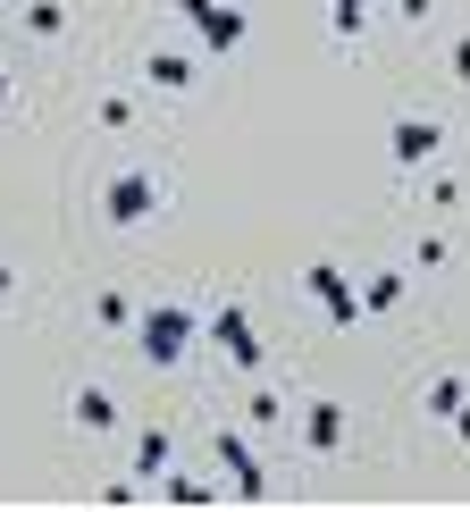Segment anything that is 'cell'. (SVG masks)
Wrapping results in <instances>:
<instances>
[{
    "label": "cell",
    "mask_w": 470,
    "mask_h": 512,
    "mask_svg": "<svg viewBox=\"0 0 470 512\" xmlns=\"http://www.w3.org/2000/svg\"><path fill=\"white\" fill-rule=\"evenodd\" d=\"M160 202H168V177H160V168H118V177L101 185V219H110V227H143Z\"/></svg>",
    "instance_id": "cell-1"
},
{
    "label": "cell",
    "mask_w": 470,
    "mask_h": 512,
    "mask_svg": "<svg viewBox=\"0 0 470 512\" xmlns=\"http://www.w3.org/2000/svg\"><path fill=\"white\" fill-rule=\"evenodd\" d=\"M194 336H202V319H194V311H177V303L135 311V345H143V361H152V370H168V361L194 345Z\"/></svg>",
    "instance_id": "cell-2"
},
{
    "label": "cell",
    "mask_w": 470,
    "mask_h": 512,
    "mask_svg": "<svg viewBox=\"0 0 470 512\" xmlns=\"http://www.w3.org/2000/svg\"><path fill=\"white\" fill-rule=\"evenodd\" d=\"M177 17H194V34H202V51H244V34H252V17L235 9V0H168Z\"/></svg>",
    "instance_id": "cell-3"
},
{
    "label": "cell",
    "mask_w": 470,
    "mask_h": 512,
    "mask_svg": "<svg viewBox=\"0 0 470 512\" xmlns=\"http://www.w3.org/2000/svg\"><path fill=\"white\" fill-rule=\"evenodd\" d=\"M202 336L235 361V370H261V336H252V311H244V303H219V311L202 319Z\"/></svg>",
    "instance_id": "cell-4"
},
{
    "label": "cell",
    "mask_w": 470,
    "mask_h": 512,
    "mask_svg": "<svg viewBox=\"0 0 470 512\" xmlns=\"http://www.w3.org/2000/svg\"><path fill=\"white\" fill-rule=\"evenodd\" d=\"M303 286L319 294V311H328L336 328H353V319H361V286H345V269H336V261H311Z\"/></svg>",
    "instance_id": "cell-5"
},
{
    "label": "cell",
    "mask_w": 470,
    "mask_h": 512,
    "mask_svg": "<svg viewBox=\"0 0 470 512\" xmlns=\"http://www.w3.org/2000/svg\"><path fill=\"white\" fill-rule=\"evenodd\" d=\"M294 429H303V445H311V454H336V445H345V403L311 395V403H303V420H294Z\"/></svg>",
    "instance_id": "cell-6"
},
{
    "label": "cell",
    "mask_w": 470,
    "mask_h": 512,
    "mask_svg": "<svg viewBox=\"0 0 470 512\" xmlns=\"http://www.w3.org/2000/svg\"><path fill=\"white\" fill-rule=\"evenodd\" d=\"M387 143H395V160H403V168H429V160H437V143H445V126H437V118H395V135H387Z\"/></svg>",
    "instance_id": "cell-7"
},
{
    "label": "cell",
    "mask_w": 470,
    "mask_h": 512,
    "mask_svg": "<svg viewBox=\"0 0 470 512\" xmlns=\"http://www.w3.org/2000/svg\"><path fill=\"white\" fill-rule=\"evenodd\" d=\"M219 471H227L235 496H261V487H269V479H261V462H252V437H235V429L219 437Z\"/></svg>",
    "instance_id": "cell-8"
},
{
    "label": "cell",
    "mask_w": 470,
    "mask_h": 512,
    "mask_svg": "<svg viewBox=\"0 0 470 512\" xmlns=\"http://www.w3.org/2000/svg\"><path fill=\"white\" fill-rule=\"evenodd\" d=\"M68 420H76V429H93V437H110L118 429V395L110 387H76L68 395Z\"/></svg>",
    "instance_id": "cell-9"
},
{
    "label": "cell",
    "mask_w": 470,
    "mask_h": 512,
    "mask_svg": "<svg viewBox=\"0 0 470 512\" xmlns=\"http://www.w3.org/2000/svg\"><path fill=\"white\" fill-rule=\"evenodd\" d=\"M143 84H160V93H185V84H194V59H185V51H152V59H143Z\"/></svg>",
    "instance_id": "cell-10"
},
{
    "label": "cell",
    "mask_w": 470,
    "mask_h": 512,
    "mask_svg": "<svg viewBox=\"0 0 470 512\" xmlns=\"http://www.w3.org/2000/svg\"><path fill=\"white\" fill-rule=\"evenodd\" d=\"M17 26L42 34V42H59V34H68V9H59V0H26V9H17Z\"/></svg>",
    "instance_id": "cell-11"
},
{
    "label": "cell",
    "mask_w": 470,
    "mask_h": 512,
    "mask_svg": "<svg viewBox=\"0 0 470 512\" xmlns=\"http://www.w3.org/2000/svg\"><path fill=\"white\" fill-rule=\"evenodd\" d=\"M403 303V269H378L370 286H361V311H395Z\"/></svg>",
    "instance_id": "cell-12"
},
{
    "label": "cell",
    "mask_w": 470,
    "mask_h": 512,
    "mask_svg": "<svg viewBox=\"0 0 470 512\" xmlns=\"http://www.w3.org/2000/svg\"><path fill=\"white\" fill-rule=\"evenodd\" d=\"M160 471H168V437L143 429V437H135V479H160Z\"/></svg>",
    "instance_id": "cell-13"
},
{
    "label": "cell",
    "mask_w": 470,
    "mask_h": 512,
    "mask_svg": "<svg viewBox=\"0 0 470 512\" xmlns=\"http://www.w3.org/2000/svg\"><path fill=\"white\" fill-rule=\"evenodd\" d=\"M462 403H470V387H462V378H429V412H437V420H454Z\"/></svg>",
    "instance_id": "cell-14"
},
{
    "label": "cell",
    "mask_w": 470,
    "mask_h": 512,
    "mask_svg": "<svg viewBox=\"0 0 470 512\" xmlns=\"http://www.w3.org/2000/svg\"><path fill=\"white\" fill-rule=\"evenodd\" d=\"M244 420H252V429H277V420H286V395L252 387V403H244Z\"/></svg>",
    "instance_id": "cell-15"
},
{
    "label": "cell",
    "mask_w": 470,
    "mask_h": 512,
    "mask_svg": "<svg viewBox=\"0 0 470 512\" xmlns=\"http://www.w3.org/2000/svg\"><path fill=\"white\" fill-rule=\"evenodd\" d=\"M101 126H110V135H126V126H135V101H126V93H101V110H93Z\"/></svg>",
    "instance_id": "cell-16"
},
{
    "label": "cell",
    "mask_w": 470,
    "mask_h": 512,
    "mask_svg": "<svg viewBox=\"0 0 470 512\" xmlns=\"http://www.w3.org/2000/svg\"><path fill=\"white\" fill-rule=\"evenodd\" d=\"M93 319H101V328H135V303H126V294H101Z\"/></svg>",
    "instance_id": "cell-17"
},
{
    "label": "cell",
    "mask_w": 470,
    "mask_h": 512,
    "mask_svg": "<svg viewBox=\"0 0 470 512\" xmlns=\"http://www.w3.org/2000/svg\"><path fill=\"white\" fill-rule=\"evenodd\" d=\"M445 68H454V84H470V34L454 42V51H445Z\"/></svg>",
    "instance_id": "cell-18"
},
{
    "label": "cell",
    "mask_w": 470,
    "mask_h": 512,
    "mask_svg": "<svg viewBox=\"0 0 470 512\" xmlns=\"http://www.w3.org/2000/svg\"><path fill=\"white\" fill-rule=\"evenodd\" d=\"M395 9H403V17H429V0H395Z\"/></svg>",
    "instance_id": "cell-19"
},
{
    "label": "cell",
    "mask_w": 470,
    "mask_h": 512,
    "mask_svg": "<svg viewBox=\"0 0 470 512\" xmlns=\"http://www.w3.org/2000/svg\"><path fill=\"white\" fill-rule=\"evenodd\" d=\"M0 110H9V68H0Z\"/></svg>",
    "instance_id": "cell-20"
},
{
    "label": "cell",
    "mask_w": 470,
    "mask_h": 512,
    "mask_svg": "<svg viewBox=\"0 0 470 512\" xmlns=\"http://www.w3.org/2000/svg\"><path fill=\"white\" fill-rule=\"evenodd\" d=\"M0 17H9V0H0Z\"/></svg>",
    "instance_id": "cell-21"
}]
</instances>
